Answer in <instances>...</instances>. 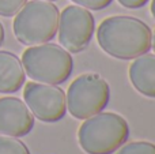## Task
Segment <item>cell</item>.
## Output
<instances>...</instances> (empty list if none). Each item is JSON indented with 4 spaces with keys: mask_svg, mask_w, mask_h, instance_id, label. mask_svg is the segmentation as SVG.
<instances>
[{
    "mask_svg": "<svg viewBox=\"0 0 155 154\" xmlns=\"http://www.w3.org/2000/svg\"><path fill=\"white\" fill-rule=\"evenodd\" d=\"M153 32L147 23L127 15L104 19L97 29V41L102 51L120 60H131L148 53Z\"/></svg>",
    "mask_w": 155,
    "mask_h": 154,
    "instance_id": "1",
    "label": "cell"
},
{
    "mask_svg": "<svg viewBox=\"0 0 155 154\" xmlns=\"http://www.w3.org/2000/svg\"><path fill=\"white\" fill-rule=\"evenodd\" d=\"M129 136V126L123 116L113 112H99L82 123L78 142L87 154H112Z\"/></svg>",
    "mask_w": 155,
    "mask_h": 154,
    "instance_id": "2",
    "label": "cell"
},
{
    "mask_svg": "<svg viewBox=\"0 0 155 154\" xmlns=\"http://www.w3.org/2000/svg\"><path fill=\"white\" fill-rule=\"evenodd\" d=\"M22 65L33 81L46 85H61L72 74L74 60L63 46L45 42L29 46L22 55Z\"/></svg>",
    "mask_w": 155,
    "mask_h": 154,
    "instance_id": "3",
    "label": "cell"
},
{
    "mask_svg": "<svg viewBox=\"0 0 155 154\" xmlns=\"http://www.w3.org/2000/svg\"><path fill=\"white\" fill-rule=\"evenodd\" d=\"M59 15V8L52 2H26L14 19V34L19 42L27 46L49 42L57 33Z\"/></svg>",
    "mask_w": 155,
    "mask_h": 154,
    "instance_id": "4",
    "label": "cell"
},
{
    "mask_svg": "<svg viewBox=\"0 0 155 154\" xmlns=\"http://www.w3.org/2000/svg\"><path fill=\"white\" fill-rule=\"evenodd\" d=\"M110 100V87L98 74H83L74 79L65 94L67 109L75 119L86 120L104 112Z\"/></svg>",
    "mask_w": 155,
    "mask_h": 154,
    "instance_id": "5",
    "label": "cell"
},
{
    "mask_svg": "<svg viewBox=\"0 0 155 154\" xmlns=\"http://www.w3.org/2000/svg\"><path fill=\"white\" fill-rule=\"evenodd\" d=\"M95 30L93 14L80 5H67L59 15V41L60 45L70 53L84 51L91 42Z\"/></svg>",
    "mask_w": 155,
    "mask_h": 154,
    "instance_id": "6",
    "label": "cell"
},
{
    "mask_svg": "<svg viewBox=\"0 0 155 154\" xmlns=\"http://www.w3.org/2000/svg\"><path fill=\"white\" fill-rule=\"evenodd\" d=\"M23 100L33 116L44 123H56L67 113L65 93L56 85L27 82L23 89Z\"/></svg>",
    "mask_w": 155,
    "mask_h": 154,
    "instance_id": "7",
    "label": "cell"
},
{
    "mask_svg": "<svg viewBox=\"0 0 155 154\" xmlns=\"http://www.w3.org/2000/svg\"><path fill=\"white\" fill-rule=\"evenodd\" d=\"M33 127L34 116L23 101L16 97L0 98V135L22 138Z\"/></svg>",
    "mask_w": 155,
    "mask_h": 154,
    "instance_id": "8",
    "label": "cell"
},
{
    "mask_svg": "<svg viewBox=\"0 0 155 154\" xmlns=\"http://www.w3.org/2000/svg\"><path fill=\"white\" fill-rule=\"evenodd\" d=\"M128 74L132 86L140 94L155 98V55L144 53L135 57Z\"/></svg>",
    "mask_w": 155,
    "mask_h": 154,
    "instance_id": "9",
    "label": "cell"
},
{
    "mask_svg": "<svg viewBox=\"0 0 155 154\" xmlns=\"http://www.w3.org/2000/svg\"><path fill=\"white\" fill-rule=\"evenodd\" d=\"M26 81V72L16 55L0 51V93L12 94L21 90Z\"/></svg>",
    "mask_w": 155,
    "mask_h": 154,
    "instance_id": "10",
    "label": "cell"
},
{
    "mask_svg": "<svg viewBox=\"0 0 155 154\" xmlns=\"http://www.w3.org/2000/svg\"><path fill=\"white\" fill-rule=\"evenodd\" d=\"M0 154H30V150L14 136L0 135Z\"/></svg>",
    "mask_w": 155,
    "mask_h": 154,
    "instance_id": "11",
    "label": "cell"
},
{
    "mask_svg": "<svg viewBox=\"0 0 155 154\" xmlns=\"http://www.w3.org/2000/svg\"><path fill=\"white\" fill-rule=\"evenodd\" d=\"M116 154H155V145L143 141L124 143L117 149Z\"/></svg>",
    "mask_w": 155,
    "mask_h": 154,
    "instance_id": "12",
    "label": "cell"
},
{
    "mask_svg": "<svg viewBox=\"0 0 155 154\" xmlns=\"http://www.w3.org/2000/svg\"><path fill=\"white\" fill-rule=\"evenodd\" d=\"M27 0H0V15L10 18L16 15L19 10L26 4Z\"/></svg>",
    "mask_w": 155,
    "mask_h": 154,
    "instance_id": "13",
    "label": "cell"
},
{
    "mask_svg": "<svg viewBox=\"0 0 155 154\" xmlns=\"http://www.w3.org/2000/svg\"><path fill=\"white\" fill-rule=\"evenodd\" d=\"M75 4L80 5V7H84L87 10H93V11H99L106 8L107 5L112 4L113 0H71Z\"/></svg>",
    "mask_w": 155,
    "mask_h": 154,
    "instance_id": "14",
    "label": "cell"
},
{
    "mask_svg": "<svg viewBox=\"0 0 155 154\" xmlns=\"http://www.w3.org/2000/svg\"><path fill=\"white\" fill-rule=\"evenodd\" d=\"M123 7L129 8V10H136V8H142L147 4L148 0H117Z\"/></svg>",
    "mask_w": 155,
    "mask_h": 154,
    "instance_id": "15",
    "label": "cell"
},
{
    "mask_svg": "<svg viewBox=\"0 0 155 154\" xmlns=\"http://www.w3.org/2000/svg\"><path fill=\"white\" fill-rule=\"evenodd\" d=\"M4 38H5L4 26H3V23L0 22V46H2V45H3V42H4Z\"/></svg>",
    "mask_w": 155,
    "mask_h": 154,
    "instance_id": "16",
    "label": "cell"
},
{
    "mask_svg": "<svg viewBox=\"0 0 155 154\" xmlns=\"http://www.w3.org/2000/svg\"><path fill=\"white\" fill-rule=\"evenodd\" d=\"M150 10H151V14H153V16H154V19H155V0H151Z\"/></svg>",
    "mask_w": 155,
    "mask_h": 154,
    "instance_id": "17",
    "label": "cell"
},
{
    "mask_svg": "<svg viewBox=\"0 0 155 154\" xmlns=\"http://www.w3.org/2000/svg\"><path fill=\"white\" fill-rule=\"evenodd\" d=\"M151 48H153L154 52H155V30L153 33V38H151Z\"/></svg>",
    "mask_w": 155,
    "mask_h": 154,
    "instance_id": "18",
    "label": "cell"
},
{
    "mask_svg": "<svg viewBox=\"0 0 155 154\" xmlns=\"http://www.w3.org/2000/svg\"><path fill=\"white\" fill-rule=\"evenodd\" d=\"M46 2H54V0H46Z\"/></svg>",
    "mask_w": 155,
    "mask_h": 154,
    "instance_id": "19",
    "label": "cell"
}]
</instances>
